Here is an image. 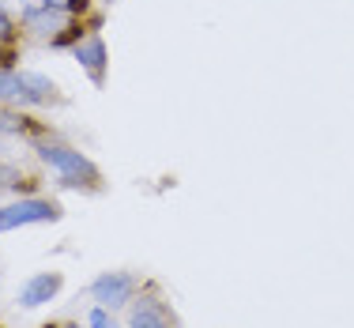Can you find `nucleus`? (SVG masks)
<instances>
[{
	"label": "nucleus",
	"mask_w": 354,
	"mask_h": 328,
	"mask_svg": "<svg viewBox=\"0 0 354 328\" xmlns=\"http://www.w3.org/2000/svg\"><path fill=\"white\" fill-rule=\"evenodd\" d=\"M38 158L49 166V170L61 178V185H68V189H98V181H102V174H98V166L91 163L83 151L75 147H64V144H53V140H46V144H38Z\"/></svg>",
	"instance_id": "f257e3e1"
},
{
	"label": "nucleus",
	"mask_w": 354,
	"mask_h": 328,
	"mask_svg": "<svg viewBox=\"0 0 354 328\" xmlns=\"http://www.w3.org/2000/svg\"><path fill=\"white\" fill-rule=\"evenodd\" d=\"M129 328H177L170 306H166L158 294L140 291V298L132 302V313H129Z\"/></svg>",
	"instance_id": "423d86ee"
},
{
	"label": "nucleus",
	"mask_w": 354,
	"mask_h": 328,
	"mask_svg": "<svg viewBox=\"0 0 354 328\" xmlns=\"http://www.w3.org/2000/svg\"><path fill=\"white\" fill-rule=\"evenodd\" d=\"M53 91V80L41 72L0 69V106H46Z\"/></svg>",
	"instance_id": "f03ea898"
},
{
	"label": "nucleus",
	"mask_w": 354,
	"mask_h": 328,
	"mask_svg": "<svg viewBox=\"0 0 354 328\" xmlns=\"http://www.w3.org/2000/svg\"><path fill=\"white\" fill-rule=\"evenodd\" d=\"M64 287V275L61 272H35L27 283L19 287V306L23 309H38L46 302H53Z\"/></svg>",
	"instance_id": "6e6552de"
},
{
	"label": "nucleus",
	"mask_w": 354,
	"mask_h": 328,
	"mask_svg": "<svg viewBox=\"0 0 354 328\" xmlns=\"http://www.w3.org/2000/svg\"><path fill=\"white\" fill-rule=\"evenodd\" d=\"M87 328H117V321H113V309L95 306V309L87 313Z\"/></svg>",
	"instance_id": "9d476101"
},
{
	"label": "nucleus",
	"mask_w": 354,
	"mask_h": 328,
	"mask_svg": "<svg viewBox=\"0 0 354 328\" xmlns=\"http://www.w3.org/2000/svg\"><path fill=\"white\" fill-rule=\"evenodd\" d=\"M57 328H80V325H75V321H64V325H57Z\"/></svg>",
	"instance_id": "f8f14e48"
},
{
	"label": "nucleus",
	"mask_w": 354,
	"mask_h": 328,
	"mask_svg": "<svg viewBox=\"0 0 354 328\" xmlns=\"http://www.w3.org/2000/svg\"><path fill=\"white\" fill-rule=\"evenodd\" d=\"M57 219H61V204L41 200V197H23L15 204L0 208V234L19 230V226H35V223H57Z\"/></svg>",
	"instance_id": "7ed1b4c3"
},
{
	"label": "nucleus",
	"mask_w": 354,
	"mask_h": 328,
	"mask_svg": "<svg viewBox=\"0 0 354 328\" xmlns=\"http://www.w3.org/2000/svg\"><path fill=\"white\" fill-rule=\"evenodd\" d=\"M27 132H38V125L30 121V117L0 109V136H27Z\"/></svg>",
	"instance_id": "1a4fd4ad"
},
{
	"label": "nucleus",
	"mask_w": 354,
	"mask_h": 328,
	"mask_svg": "<svg viewBox=\"0 0 354 328\" xmlns=\"http://www.w3.org/2000/svg\"><path fill=\"white\" fill-rule=\"evenodd\" d=\"M140 280L132 272H102L95 283H91V298L95 306H106V309H124L136 302L140 294Z\"/></svg>",
	"instance_id": "20e7f679"
},
{
	"label": "nucleus",
	"mask_w": 354,
	"mask_h": 328,
	"mask_svg": "<svg viewBox=\"0 0 354 328\" xmlns=\"http://www.w3.org/2000/svg\"><path fill=\"white\" fill-rule=\"evenodd\" d=\"M12 38H15V19L4 12V8H0V46H8Z\"/></svg>",
	"instance_id": "9b49d317"
},
{
	"label": "nucleus",
	"mask_w": 354,
	"mask_h": 328,
	"mask_svg": "<svg viewBox=\"0 0 354 328\" xmlns=\"http://www.w3.org/2000/svg\"><path fill=\"white\" fill-rule=\"evenodd\" d=\"M106 4H109V0H106Z\"/></svg>",
	"instance_id": "4468645a"
},
{
	"label": "nucleus",
	"mask_w": 354,
	"mask_h": 328,
	"mask_svg": "<svg viewBox=\"0 0 354 328\" xmlns=\"http://www.w3.org/2000/svg\"><path fill=\"white\" fill-rule=\"evenodd\" d=\"M23 27L30 30L35 38H46L53 42L57 35H64V30L72 27V15L61 12V8H49V4H38V8H23Z\"/></svg>",
	"instance_id": "39448f33"
},
{
	"label": "nucleus",
	"mask_w": 354,
	"mask_h": 328,
	"mask_svg": "<svg viewBox=\"0 0 354 328\" xmlns=\"http://www.w3.org/2000/svg\"><path fill=\"white\" fill-rule=\"evenodd\" d=\"M46 328H57V325H46Z\"/></svg>",
	"instance_id": "ddd939ff"
},
{
	"label": "nucleus",
	"mask_w": 354,
	"mask_h": 328,
	"mask_svg": "<svg viewBox=\"0 0 354 328\" xmlns=\"http://www.w3.org/2000/svg\"><path fill=\"white\" fill-rule=\"evenodd\" d=\"M72 57L80 61V69L91 75V80L102 87V80H106V64H109V57H106V42L98 30H91V35H83L80 42L72 46Z\"/></svg>",
	"instance_id": "0eeeda50"
}]
</instances>
